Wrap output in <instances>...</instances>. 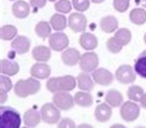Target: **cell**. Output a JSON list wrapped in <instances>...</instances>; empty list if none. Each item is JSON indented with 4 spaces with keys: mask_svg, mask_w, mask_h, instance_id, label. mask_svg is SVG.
<instances>
[{
    "mask_svg": "<svg viewBox=\"0 0 146 128\" xmlns=\"http://www.w3.org/2000/svg\"><path fill=\"white\" fill-rule=\"evenodd\" d=\"M21 116L11 107H0V128H20Z\"/></svg>",
    "mask_w": 146,
    "mask_h": 128,
    "instance_id": "3",
    "label": "cell"
},
{
    "mask_svg": "<svg viewBox=\"0 0 146 128\" xmlns=\"http://www.w3.org/2000/svg\"><path fill=\"white\" fill-rule=\"evenodd\" d=\"M77 85L81 91H92L94 87V80L89 75V72H81L77 76Z\"/></svg>",
    "mask_w": 146,
    "mask_h": 128,
    "instance_id": "19",
    "label": "cell"
},
{
    "mask_svg": "<svg viewBox=\"0 0 146 128\" xmlns=\"http://www.w3.org/2000/svg\"><path fill=\"white\" fill-rule=\"evenodd\" d=\"M130 5V0H113V6L116 11L124 13L129 9Z\"/></svg>",
    "mask_w": 146,
    "mask_h": 128,
    "instance_id": "35",
    "label": "cell"
},
{
    "mask_svg": "<svg viewBox=\"0 0 146 128\" xmlns=\"http://www.w3.org/2000/svg\"><path fill=\"white\" fill-rule=\"evenodd\" d=\"M51 30H52V26H51L50 23L47 21H40V23L36 24L35 26V32L38 38L41 39H46L51 36Z\"/></svg>",
    "mask_w": 146,
    "mask_h": 128,
    "instance_id": "28",
    "label": "cell"
},
{
    "mask_svg": "<svg viewBox=\"0 0 146 128\" xmlns=\"http://www.w3.org/2000/svg\"><path fill=\"white\" fill-rule=\"evenodd\" d=\"M42 121L48 124H54L61 119V109L54 103H46L41 107Z\"/></svg>",
    "mask_w": 146,
    "mask_h": 128,
    "instance_id": "4",
    "label": "cell"
},
{
    "mask_svg": "<svg viewBox=\"0 0 146 128\" xmlns=\"http://www.w3.org/2000/svg\"><path fill=\"white\" fill-rule=\"evenodd\" d=\"M57 128H77V127H76V123L71 118H63L58 122Z\"/></svg>",
    "mask_w": 146,
    "mask_h": 128,
    "instance_id": "37",
    "label": "cell"
},
{
    "mask_svg": "<svg viewBox=\"0 0 146 128\" xmlns=\"http://www.w3.org/2000/svg\"><path fill=\"white\" fill-rule=\"evenodd\" d=\"M77 128H93V126H90L88 123H82V124H79Z\"/></svg>",
    "mask_w": 146,
    "mask_h": 128,
    "instance_id": "41",
    "label": "cell"
},
{
    "mask_svg": "<svg viewBox=\"0 0 146 128\" xmlns=\"http://www.w3.org/2000/svg\"><path fill=\"white\" fill-rule=\"evenodd\" d=\"M30 6L31 5L29 3L24 1V0H16L11 6L14 16L17 17V19H25V17H27L29 14H30Z\"/></svg>",
    "mask_w": 146,
    "mask_h": 128,
    "instance_id": "15",
    "label": "cell"
},
{
    "mask_svg": "<svg viewBox=\"0 0 146 128\" xmlns=\"http://www.w3.org/2000/svg\"><path fill=\"white\" fill-rule=\"evenodd\" d=\"M0 92H1V100H0V102L4 103L5 100H6V94H8V92H5V91H0Z\"/></svg>",
    "mask_w": 146,
    "mask_h": 128,
    "instance_id": "40",
    "label": "cell"
},
{
    "mask_svg": "<svg viewBox=\"0 0 146 128\" xmlns=\"http://www.w3.org/2000/svg\"><path fill=\"white\" fill-rule=\"evenodd\" d=\"M120 116L126 122H133L140 116V106L137 105V102L133 101L124 102L120 107Z\"/></svg>",
    "mask_w": 146,
    "mask_h": 128,
    "instance_id": "5",
    "label": "cell"
},
{
    "mask_svg": "<svg viewBox=\"0 0 146 128\" xmlns=\"http://www.w3.org/2000/svg\"><path fill=\"white\" fill-rule=\"evenodd\" d=\"M74 102L81 107H90L93 105V96L88 91H79L74 94Z\"/></svg>",
    "mask_w": 146,
    "mask_h": 128,
    "instance_id": "23",
    "label": "cell"
},
{
    "mask_svg": "<svg viewBox=\"0 0 146 128\" xmlns=\"http://www.w3.org/2000/svg\"><path fill=\"white\" fill-rule=\"evenodd\" d=\"M11 88H13V83H11V80L9 78V76H6V75L0 76V91L9 92Z\"/></svg>",
    "mask_w": 146,
    "mask_h": 128,
    "instance_id": "36",
    "label": "cell"
},
{
    "mask_svg": "<svg viewBox=\"0 0 146 128\" xmlns=\"http://www.w3.org/2000/svg\"><path fill=\"white\" fill-rule=\"evenodd\" d=\"M79 44L84 50L92 51L98 46V40L92 32H82L79 38Z\"/></svg>",
    "mask_w": 146,
    "mask_h": 128,
    "instance_id": "20",
    "label": "cell"
},
{
    "mask_svg": "<svg viewBox=\"0 0 146 128\" xmlns=\"http://www.w3.org/2000/svg\"><path fill=\"white\" fill-rule=\"evenodd\" d=\"M114 38L118 40V41L123 46H125V45H127V44L131 41V31L129 30V29H126V27L118 29V30L115 31Z\"/></svg>",
    "mask_w": 146,
    "mask_h": 128,
    "instance_id": "30",
    "label": "cell"
},
{
    "mask_svg": "<svg viewBox=\"0 0 146 128\" xmlns=\"http://www.w3.org/2000/svg\"><path fill=\"white\" fill-rule=\"evenodd\" d=\"M110 128H126V127L123 126V124H113Z\"/></svg>",
    "mask_w": 146,
    "mask_h": 128,
    "instance_id": "42",
    "label": "cell"
},
{
    "mask_svg": "<svg viewBox=\"0 0 146 128\" xmlns=\"http://www.w3.org/2000/svg\"><path fill=\"white\" fill-rule=\"evenodd\" d=\"M31 40L24 35H17L11 41V49L19 55H24L30 50Z\"/></svg>",
    "mask_w": 146,
    "mask_h": 128,
    "instance_id": "13",
    "label": "cell"
},
{
    "mask_svg": "<svg viewBox=\"0 0 146 128\" xmlns=\"http://www.w3.org/2000/svg\"><path fill=\"white\" fill-rule=\"evenodd\" d=\"M32 57L37 62H47L51 58V47H46L43 45L35 46L32 50Z\"/></svg>",
    "mask_w": 146,
    "mask_h": 128,
    "instance_id": "21",
    "label": "cell"
},
{
    "mask_svg": "<svg viewBox=\"0 0 146 128\" xmlns=\"http://www.w3.org/2000/svg\"><path fill=\"white\" fill-rule=\"evenodd\" d=\"M48 1H52V3H56V0H48Z\"/></svg>",
    "mask_w": 146,
    "mask_h": 128,
    "instance_id": "47",
    "label": "cell"
},
{
    "mask_svg": "<svg viewBox=\"0 0 146 128\" xmlns=\"http://www.w3.org/2000/svg\"><path fill=\"white\" fill-rule=\"evenodd\" d=\"M68 36L62 31H56L54 34H51V36L48 38V45L51 50L54 51H64L68 47Z\"/></svg>",
    "mask_w": 146,
    "mask_h": 128,
    "instance_id": "8",
    "label": "cell"
},
{
    "mask_svg": "<svg viewBox=\"0 0 146 128\" xmlns=\"http://www.w3.org/2000/svg\"><path fill=\"white\" fill-rule=\"evenodd\" d=\"M68 26L74 32H84L87 27V17L82 13H73L68 17Z\"/></svg>",
    "mask_w": 146,
    "mask_h": 128,
    "instance_id": "10",
    "label": "cell"
},
{
    "mask_svg": "<svg viewBox=\"0 0 146 128\" xmlns=\"http://www.w3.org/2000/svg\"><path fill=\"white\" fill-rule=\"evenodd\" d=\"M144 41H145V44H146V34H145V36H144Z\"/></svg>",
    "mask_w": 146,
    "mask_h": 128,
    "instance_id": "45",
    "label": "cell"
},
{
    "mask_svg": "<svg viewBox=\"0 0 146 128\" xmlns=\"http://www.w3.org/2000/svg\"><path fill=\"white\" fill-rule=\"evenodd\" d=\"M99 60H98V55L93 51H87L81 56L79 61V67L83 72H93L98 68Z\"/></svg>",
    "mask_w": 146,
    "mask_h": 128,
    "instance_id": "6",
    "label": "cell"
},
{
    "mask_svg": "<svg viewBox=\"0 0 146 128\" xmlns=\"http://www.w3.org/2000/svg\"><path fill=\"white\" fill-rule=\"evenodd\" d=\"M135 74L136 72L134 67H131L130 65H121L115 72V78L123 85H127V83H133L136 80Z\"/></svg>",
    "mask_w": 146,
    "mask_h": 128,
    "instance_id": "9",
    "label": "cell"
},
{
    "mask_svg": "<svg viewBox=\"0 0 146 128\" xmlns=\"http://www.w3.org/2000/svg\"><path fill=\"white\" fill-rule=\"evenodd\" d=\"M50 24L53 30L62 31V30H64L66 26L68 25V19H66L64 14L58 13V14L52 15V17H51V20H50Z\"/></svg>",
    "mask_w": 146,
    "mask_h": 128,
    "instance_id": "24",
    "label": "cell"
},
{
    "mask_svg": "<svg viewBox=\"0 0 146 128\" xmlns=\"http://www.w3.org/2000/svg\"><path fill=\"white\" fill-rule=\"evenodd\" d=\"M53 103L57 106L60 109H63V111H68V109H72L73 106H74V97H72L71 94L66 91H58V92L53 93L52 97Z\"/></svg>",
    "mask_w": 146,
    "mask_h": 128,
    "instance_id": "7",
    "label": "cell"
},
{
    "mask_svg": "<svg viewBox=\"0 0 146 128\" xmlns=\"http://www.w3.org/2000/svg\"><path fill=\"white\" fill-rule=\"evenodd\" d=\"M136 128H146V127H142V126H139V127H136Z\"/></svg>",
    "mask_w": 146,
    "mask_h": 128,
    "instance_id": "46",
    "label": "cell"
},
{
    "mask_svg": "<svg viewBox=\"0 0 146 128\" xmlns=\"http://www.w3.org/2000/svg\"><path fill=\"white\" fill-rule=\"evenodd\" d=\"M24 123L25 126L27 127H36L37 124L42 121V117H41V112H38L37 109L35 108H30L25 112L24 115Z\"/></svg>",
    "mask_w": 146,
    "mask_h": 128,
    "instance_id": "18",
    "label": "cell"
},
{
    "mask_svg": "<svg viewBox=\"0 0 146 128\" xmlns=\"http://www.w3.org/2000/svg\"><path fill=\"white\" fill-rule=\"evenodd\" d=\"M94 117L98 122H108L111 117V106H109L107 102L99 103L94 111Z\"/></svg>",
    "mask_w": 146,
    "mask_h": 128,
    "instance_id": "16",
    "label": "cell"
},
{
    "mask_svg": "<svg viewBox=\"0 0 146 128\" xmlns=\"http://www.w3.org/2000/svg\"><path fill=\"white\" fill-rule=\"evenodd\" d=\"M17 36V29L14 25H4L0 29V38L4 41L14 40Z\"/></svg>",
    "mask_w": 146,
    "mask_h": 128,
    "instance_id": "29",
    "label": "cell"
},
{
    "mask_svg": "<svg viewBox=\"0 0 146 128\" xmlns=\"http://www.w3.org/2000/svg\"><path fill=\"white\" fill-rule=\"evenodd\" d=\"M72 5L78 13H83L89 8L90 0H72Z\"/></svg>",
    "mask_w": 146,
    "mask_h": 128,
    "instance_id": "34",
    "label": "cell"
},
{
    "mask_svg": "<svg viewBox=\"0 0 146 128\" xmlns=\"http://www.w3.org/2000/svg\"><path fill=\"white\" fill-rule=\"evenodd\" d=\"M19 64L14 60H9V58H3L0 61V71L1 75L6 76H14L19 72Z\"/></svg>",
    "mask_w": 146,
    "mask_h": 128,
    "instance_id": "17",
    "label": "cell"
},
{
    "mask_svg": "<svg viewBox=\"0 0 146 128\" xmlns=\"http://www.w3.org/2000/svg\"><path fill=\"white\" fill-rule=\"evenodd\" d=\"M144 94H145L144 90H142L140 86H136V85L130 86L129 90H127V97L133 102H140Z\"/></svg>",
    "mask_w": 146,
    "mask_h": 128,
    "instance_id": "31",
    "label": "cell"
},
{
    "mask_svg": "<svg viewBox=\"0 0 146 128\" xmlns=\"http://www.w3.org/2000/svg\"><path fill=\"white\" fill-rule=\"evenodd\" d=\"M30 74L32 77L37 78V80H45L48 78L51 75V67L46 62H36L35 65H32Z\"/></svg>",
    "mask_w": 146,
    "mask_h": 128,
    "instance_id": "14",
    "label": "cell"
},
{
    "mask_svg": "<svg viewBox=\"0 0 146 128\" xmlns=\"http://www.w3.org/2000/svg\"><path fill=\"white\" fill-rule=\"evenodd\" d=\"M11 1H15V0H11Z\"/></svg>",
    "mask_w": 146,
    "mask_h": 128,
    "instance_id": "49",
    "label": "cell"
},
{
    "mask_svg": "<svg viewBox=\"0 0 146 128\" xmlns=\"http://www.w3.org/2000/svg\"><path fill=\"white\" fill-rule=\"evenodd\" d=\"M90 1H93L94 4H100V3H103L104 0H90Z\"/></svg>",
    "mask_w": 146,
    "mask_h": 128,
    "instance_id": "43",
    "label": "cell"
},
{
    "mask_svg": "<svg viewBox=\"0 0 146 128\" xmlns=\"http://www.w3.org/2000/svg\"><path fill=\"white\" fill-rule=\"evenodd\" d=\"M105 102L111 107H119L123 105V94L116 90H109L105 94Z\"/></svg>",
    "mask_w": 146,
    "mask_h": 128,
    "instance_id": "25",
    "label": "cell"
},
{
    "mask_svg": "<svg viewBox=\"0 0 146 128\" xmlns=\"http://www.w3.org/2000/svg\"><path fill=\"white\" fill-rule=\"evenodd\" d=\"M107 47H108V50L110 51V52H113V54H119L120 51H121V49H123V45L114 38V36H113V38L108 39Z\"/></svg>",
    "mask_w": 146,
    "mask_h": 128,
    "instance_id": "33",
    "label": "cell"
},
{
    "mask_svg": "<svg viewBox=\"0 0 146 128\" xmlns=\"http://www.w3.org/2000/svg\"><path fill=\"white\" fill-rule=\"evenodd\" d=\"M76 85H77V80L76 77H73L71 75H66V76H61V77H52L47 81L46 86L47 90L52 93H56L58 91H69L74 90Z\"/></svg>",
    "mask_w": 146,
    "mask_h": 128,
    "instance_id": "1",
    "label": "cell"
},
{
    "mask_svg": "<svg viewBox=\"0 0 146 128\" xmlns=\"http://www.w3.org/2000/svg\"><path fill=\"white\" fill-rule=\"evenodd\" d=\"M140 105H141V107H144L145 109H146V93L142 96V98H141V101H140Z\"/></svg>",
    "mask_w": 146,
    "mask_h": 128,
    "instance_id": "39",
    "label": "cell"
},
{
    "mask_svg": "<svg viewBox=\"0 0 146 128\" xmlns=\"http://www.w3.org/2000/svg\"><path fill=\"white\" fill-rule=\"evenodd\" d=\"M130 21L135 25H142L146 23V10L141 8H136L130 11Z\"/></svg>",
    "mask_w": 146,
    "mask_h": 128,
    "instance_id": "27",
    "label": "cell"
},
{
    "mask_svg": "<svg viewBox=\"0 0 146 128\" xmlns=\"http://www.w3.org/2000/svg\"><path fill=\"white\" fill-rule=\"evenodd\" d=\"M41 88V83L37 78L30 77L26 80H19L14 87V92L17 97L20 98H26L31 94L37 93Z\"/></svg>",
    "mask_w": 146,
    "mask_h": 128,
    "instance_id": "2",
    "label": "cell"
},
{
    "mask_svg": "<svg viewBox=\"0 0 146 128\" xmlns=\"http://www.w3.org/2000/svg\"><path fill=\"white\" fill-rule=\"evenodd\" d=\"M141 3H142V5H144V6H145V8H146V0H142V1H141Z\"/></svg>",
    "mask_w": 146,
    "mask_h": 128,
    "instance_id": "44",
    "label": "cell"
},
{
    "mask_svg": "<svg viewBox=\"0 0 146 128\" xmlns=\"http://www.w3.org/2000/svg\"><path fill=\"white\" fill-rule=\"evenodd\" d=\"M135 72L141 76L142 78L146 80V50L139 55L136 61H135V66H134Z\"/></svg>",
    "mask_w": 146,
    "mask_h": 128,
    "instance_id": "26",
    "label": "cell"
},
{
    "mask_svg": "<svg viewBox=\"0 0 146 128\" xmlns=\"http://www.w3.org/2000/svg\"><path fill=\"white\" fill-rule=\"evenodd\" d=\"M23 128H32V127H27V126H25V127H23Z\"/></svg>",
    "mask_w": 146,
    "mask_h": 128,
    "instance_id": "48",
    "label": "cell"
},
{
    "mask_svg": "<svg viewBox=\"0 0 146 128\" xmlns=\"http://www.w3.org/2000/svg\"><path fill=\"white\" fill-rule=\"evenodd\" d=\"M72 3L69 0H57L54 3V10L61 14H68L72 10Z\"/></svg>",
    "mask_w": 146,
    "mask_h": 128,
    "instance_id": "32",
    "label": "cell"
},
{
    "mask_svg": "<svg viewBox=\"0 0 146 128\" xmlns=\"http://www.w3.org/2000/svg\"><path fill=\"white\" fill-rule=\"evenodd\" d=\"M81 56L82 55L77 49H73V47H69L68 49L67 47L64 51H62L61 58L66 66H76L81 61Z\"/></svg>",
    "mask_w": 146,
    "mask_h": 128,
    "instance_id": "12",
    "label": "cell"
},
{
    "mask_svg": "<svg viewBox=\"0 0 146 128\" xmlns=\"http://www.w3.org/2000/svg\"><path fill=\"white\" fill-rule=\"evenodd\" d=\"M46 1L47 0H30V5L37 10L40 8H43L46 5Z\"/></svg>",
    "mask_w": 146,
    "mask_h": 128,
    "instance_id": "38",
    "label": "cell"
},
{
    "mask_svg": "<svg viewBox=\"0 0 146 128\" xmlns=\"http://www.w3.org/2000/svg\"><path fill=\"white\" fill-rule=\"evenodd\" d=\"M100 29L107 34H111L118 30V19L113 15H108L102 17L100 20Z\"/></svg>",
    "mask_w": 146,
    "mask_h": 128,
    "instance_id": "22",
    "label": "cell"
},
{
    "mask_svg": "<svg viewBox=\"0 0 146 128\" xmlns=\"http://www.w3.org/2000/svg\"><path fill=\"white\" fill-rule=\"evenodd\" d=\"M92 77L94 80V82L98 83V85L109 86L113 82V80H114V75L109 70H107V68L100 67L92 72Z\"/></svg>",
    "mask_w": 146,
    "mask_h": 128,
    "instance_id": "11",
    "label": "cell"
}]
</instances>
